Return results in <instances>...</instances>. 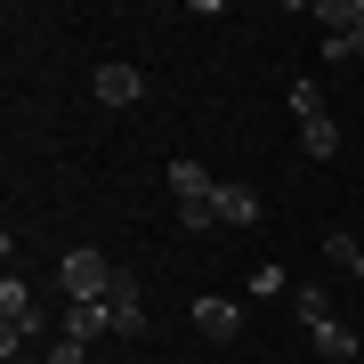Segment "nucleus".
<instances>
[{
  "label": "nucleus",
  "instance_id": "f257e3e1",
  "mask_svg": "<svg viewBox=\"0 0 364 364\" xmlns=\"http://www.w3.org/2000/svg\"><path fill=\"white\" fill-rule=\"evenodd\" d=\"M114 275H122V267L105 259V251H90V243L57 259V284H65V299H105V291H114Z\"/></svg>",
  "mask_w": 364,
  "mask_h": 364
},
{
  "label": "nucleus",
  "instance_id": "f03ea898",
  "mask_svg": "<svg viewBox=\"0 0 364 364\" xmlns=\"http://www.w3.org/2000/svg\"><path fill=\"white\" fill-rule=\"evenodd\" d=\"M90 97H97V105H138V97H146V73L130 65V57H105V65L90 73Z\"/></svg>",
  "mask_w": 364,
  "mask_h": 364
},
{
  "label": "nucleus",
  "instance_id": "7ed1b4c3",
  "mask_svg": "<svg viewBox=\"0 0 364 364\" xmlns=\"http://www.w3.org/2000/svg\"><path fill=\"white\" fill-rule=\"evenodd\" d=\"M105 308H114V332H146V299H138V275H114Z\"/></svg>",
  "mask_w": 364,
  "mask_h": 364
},
{
  "label": "nucleus",
  "instance_id": "20e7f679",
  "mask_svg": "<svg viewBox=\"0 0 364 364\" xmlns=\"http://www.w3.org/2000/svg\"><path fill=\"white\" fill-rule=\"evenodd\" d=\"M97 332H114V308H105V299H73V308H65V340L90 348Z\"/></svg>",
  "mask_w": 364,
  "mask_h": 364
},
{
  "label": "nucleus",
  "instance_id": "39448f33",
  "mask_svg": "<svg viewBox=\"0 0 364 364\" xmlns=\"http://www.w3.org/2000/svg\"><path fill=\"white\" fill-rule=\"evenodd\" d=\"M195 324H203L210 340H235V332H243V308H235V299H219V291H210V299H195Z\"/></svg>",
  "mask_w": 364,
  "mask_h": 364
},
{
  "label": "nucleus",
  "instance_id": "423d86ee",
  "mask_svg": "<svg viewBox=\"0 0 364 364\" xmlns=\"http://www.w3.org/2000/svg\"><path fill=\"white\" fill-rule=\"evenodd\" d=\"M203 195H219L210 170H203V162H170V203H203Z\"/></svg>",
  "mask_w": 364,
  "mask_h": 364
},
{
  "label": "nucleus",
  "instance_id": "0eeeda50",
  "mask_svg": "<svg viewBox=\"0 0 364 364\" xmlns=\"http://www.w3.org/2000/svg\"><path fill=\"white\" fill-rule=\"evenodd\" d=\"M299 154H316V162H332V154H340V122H332V114H316V122H299Z\"/></svg>",
  "mask_w": 364,
  "mask_h": 364
},
{
  "label": "nucleus",
  "instance_id": "6e6552de",
  "mask_svg": "<svg viewBox=\"0 0 364 364\" xmlns=\"http://www.w3.org/2000/svg\"><path fill=\"white\" fill-rule=\"evenodd\" d=\"M219 227H259V195L251 186H219Z\"/></svg>",
  "mask_w": 364,
  "mask_h": 364
},
{
  "label": "nucleus",
  "instance_id": "1a4fd4ad",
  "mask_svg": "<svg viewBox=\"0 0 364 364\" xmlns=\"http://www.w3.org/2000/svg\"><path fill=\"white\" fill-rule=\"evenodd\" d=\"M291 316H299L308 332H316V324H332V299H324V284H299V291H291Z\"/></svg>",
  "mask_w": 364,
  "mask_h": 364
},
{
  "label": "nucleus",
  "instance_id": "9d476101",
  "mask_svg": "<svg viewBox=\"0 0 364 364\" xmlns=\"http://www.w3.org/2000/svg\"><path fill=\"white\" fill-rule=\"evenodd\" d=\"M308 340H316V348H324L332 364H348V356H356V332H348V324H340V316H332V324H316Z\"/></svg>",
  "mask_w": 364,
  "mask_h": 364
},
{
  "label": "nucleus",
  "instance_id": "9b49d317",
  "mask_svg": "<svg viewBox=\"0 0 364 364\" xmlns=\"http://www.w3.org/2000/svg\"><path fill=\"white\" fill-rule=\"evenodd\" d=\"M324 259H332V267H348L356 284H364V243H356V235H340V227H332V235H324Z\"/></svg>",
  "mask_w": 364,
  "mask_h": 364
},
{
  "label": "nucleus",
  "instance_id": "f8f14e48",
  "mask_svg": "<svg viewBox=\"0 0 364 364\" xmlns=\"http://www.w3.org/2000/svg\"><path fill=\"white\" fill-rule=\"evenodd\" d=\"M324 57H332V65H348V57H364V16H356L348 33H324Z\"/></svg>",
  "mask_w": 364,
  "mask_h": 364
},
{
  "label": "nucleus",
  "instance_id": "ddd939ff",
  "mask_svg": "<svg viewBox=\"0 0 364 364\" xmlns=\"http://www.w3.org/2000/svg\"><path fill=\"white\" fill-rule=\"evenodd\" d=\"M291 114L316 122V114H332V105H324V90H316V81H291Z\"/></svg>",
  "mask_w": 364,
  "mask_h": 364
}]
</instances>
